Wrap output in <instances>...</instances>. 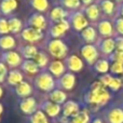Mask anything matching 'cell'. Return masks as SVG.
Segmentation results:
<instances>
[{
  "label": "cell",
  "instance_id": "obj_1",
  "mask_svg": "<svg viewBox=\"0 0 123 123\" xmlns=\"http://www.w3.org/2000/svg\"><path fill=\"white\" fill-rule=\"evenodd\" d=\"M111 94L110 92L107 90V87H105L102 84L100 81H95L93 82L90 87L87 89V91L83 95V102L86 105L93 107H103L110 100Z\"/></svg>",
  "mask_w": 123,
  "mask_h": 123
},
{
  "label": "cell",
  "instance_id": "obj_2",
  "mask_svg": "<svg viewBox=\"0 0 123 123\" xmlns=\"http://www.w3.org/2000/svg\"><path fill=\"white\" fill-rule=\"evenodd\" d=\"M34 84L39 91L48 94L56 89V80H54V77L48 71V69L42 70L38 76L35 77Z\"/></svg>",
  "mask_w": 123,
  "mask_h": 123
},
{
  "label": "cell",
  "instance_id": "obj_3",
  "mask_svg": "<svg viewBox=\"0 0 123 123\" xmlns=\"http://www.w3.org/2000/svg\"><path fill=\"white\" fill-rule=\"evenodd\" d=\"M47 51L52 57L57 60H65L68 54V45L62 39H50L45 44Z\"/></svg>",
  "mask_w": 123,
  "mask_h": 123
},
{
  "label": "cell",
  "instance_id": "obj_4",
  "mask_svg": "<svg viewBox=\"0 0 123 123\" xmlns=\"http://www.w3.org/2000/svg\"><path fill=\"white\" fill-rule=\"evenodd\" d=\"M68 21H69V23H70V26L78 32H81L83 29H85L87 26H90L89 19L86 18V16H85V14L83 13L82 10L70 12Z\"/></svg>",
  "mask_w": 123,
  "mask_h": 123
},
{
  "label": "cell",
  "instance_id": "obj_5",
  "mask_svg": "<svg viewBox=\"0 0 123 123\" xmlns=\"http://www.w3.org/2000/svg\"><path fill=\"white\" fill-rule=\"evenodd\" d=\"M80 54L87 65L93 66L99 60V51L96 44H83L80 48Z\"/></svg>",
  "mask_w": 123,
  "mask_h": 123
},
{
  "label": "cell",
  "instance_id": "obj_6",
  "mask_svg": "<svg viewBox=\"0 0 123 123\" xmlns=\"http://www.w3.org/2000/svg\"><path fill=\"white\" fill-rule=\"evenodd\" d=\"M0 61L4 63L8 67H11L13 69H16V67H21L22 63H23V57L18 52L15 51H6L1 52V56H0Z\"/></svg>",
  "mask_w": 123,
  "mask_h": 123
},
{
  "label": "cell",
  "instance_id": "obj_7",
  "mask_svg": "<svg viewBox=\"0 0 123 123\" xmlns=\"http://www.w3.org/2000/svg\"><path fill=\"white\" fill-rule=\"evenodd\" d=\"M19 36H21V38L23 39L25 42H27L28 44H32V43H35V42H38V41L42 40L44 35H43L42 30H39V29H36V28L26 26L23 29V31L19 34Z\"/></svg>",
  "mask_w": 123,
  "mask_h": 123
},
{
  "label": "cell",
  "instance_id": "obj_8",
  "mask_svg": "<svg viewBox=\"0 0 123 123\" xmlns=\"http://www.w3.org/2000/svg\"><path fill=\"white\" fill-rule=\"evenodd\" d=\"M70 28V23L68 18L63 19L58 23H51L49 28V36L52 39H60Z\"/></svg>",
  "mask_w": 123,
  "mask_h": 123
},
{
  "label": "cell",
  "instance_id": "obj_9",
  "mask_svg": "<svg viewBox=\"0 0 123 123\" xmlns=\"http://www.w3.org/2000/svg\"><path fill=\"white\" fill-rule=\"evenodd\" d=\"M39 109H41V110L47 115V117L51 118V119H56V118H58L62 112L61 105L52 103L51 100H49V99L41 102L40 106H39Z\"/></svg>",
  "mask_w": 123,
  "mask_h": 123
},
{
  "label": "cell",
  "instance_id": "obj_10",
  "mask_svg": "<svg viewBox=\"0 0 123 123\" xmlns=\"http://www.w3.org/2000/svg\"><path fill=\"white\" fill-rule=\"evenodd\" d=\"M96 47H97L100 54H103L104 56H107V58H108L116 51L115 39H113V37L112 38L98 39V41L96 42Z\"/></svg>",
  "mask_w": 123,
  "mask_h": 123
},
{
  "label": "cell",
  "instance_id": "obj_11",
  "mask_svg": "<svg viewBox=\"0 0 123 123\" xmlns=\"http://www.w3.org/2000/svg\"><path fill=\"white\" fill-rule=\"evenodd\" d=\"M18 108L24 115L26 116H31L38 110V105H37V100L35 97L30 96V97L22 98L18 102Z\"/></svg>",
  "mask_w": 123,
  "mask_h": 123
},
{
  "label": "cell",
  "instance_id": "obj_12",
  "mask_svg": "<svg viewBox=\"0 0 123 123\" xmlns=\"http://www.w3.org/2000/svg\"><path fill=\"white\" fill-rule=\"evenodd\" d=\"M76 85V76L74 72L67 71L64 76L56 80V89L63 91H71Z\"/></svg>",
  "mask_w": 123,
  "mask_h": 123
},
{
  "label": "cell",
  "instance_id": "obj_13",
  "mask_svg": "<svg viewBox=\"0 0 123 123\" xmlns=\"http://www.w3.org/2000/svg\"><path fill=\"white\" fill-rule=\"evenodd\" d=\"M96 29L97 32L102 38H112L115 37V27H113V23L110 22L107 18H103L98 21L97 25H96Z\"/></svg>",
  "mask_w": 123,
  "mask_h": 123
},
{
  "label": "cell",
  "instance_id": "obj_14",
  "mask_svg": "<svg viewBox=\"0 0 123 123\" xmlns=\"http://www.w3.org/2000/svg\"><path fill=\"white\" fill-rule=\"evenodd\" d=\"M27 26L28 27H32V28H36V29L42 30L43 31V30L48 27V21L42 13L35 12L28 17Z\"/></svg>",
  "mask_w": 123,
  "mask_h": 123
},
{
  "label": "cell",
  "instance_id": "obj_15",
  "mask_svg": "<svg viewBox=\"0 0 123 123\" xmlns=\"http://www.w3.org/2000/svg\"><path fill=\"white\" fill-rule=\"evenodd\" d=\"M105 121L107 123H123V108L113 106L105 111Z\"/></svg>",
  "mask_w": 123,
  "mask_h": 123
},
{
  "label": "cell",
  "instance_id": "obj_16",
  "mask_svg": "<svg viewBox=\"0 0 123 123\" xmlns=\"http://www.w3.org/2000/svg\"><path fill=\"white\" fill-rule=\"evenodd\" d=\"M79 37L84 42V44H96L98 41L97 29L94 26H87L85 29L79 32Z\"/></svg>",
  "mask_w": 123,
  "mask_h": 123
},
{
  "label": "cell",
  "instance_id": "obj_17",
  "mask_svg": "<svg viewBox=\"0 0 123 123\" xmlns=\"http://www.w3.org/2000/svg\"><path fill=\"white\" fill-rule=\"evenodd\" d=\"M81 110H82V109H81V106L78 102L67 100V102L62 106V113H63L62 116L68 118V119H71V118L76 117Z\"/></svg>",
  "mask_w": 123,
  "mask_h": 123
},
{
  "label": "cell",
  "instance_id": "obj_18",
  "mask_svg": "<svg viewBox=\"0 0 123 123\" xmlns=\"http://www.w3.org/2000/svg\"><path fill=\"white\" fill-rule=\"evenodd\" d=\"M64 63H65L67 70L70 72H78L82 70L83 68V61L76 54H71V55L67 56L64 60Z\"/></svg>",
  "mask_w": 123,
  "mask_h": 123
},
{
  "label": "cell",
  "instance_id": "obj_19",
  "mask_svg": "<svg viewBox=\"0 0 123 123\" xmlns=\"http://www.w3.org/2000/svg\"><path fill=\"white\" fill-rule=\"evenodd\" d=\"M70 12H68L67 10H65L64 8H62L61 6H55L51 9L49 13V19L51 23H58V22L66 19L69 17Z\"/></svg>",
  "mask_w": 123,
  "mask_h": 123
},
{
  "label": "cell",
  "instance_id": "obj_20",
  "mask_svg": "<svg viewBox=\"0 0 123 123\" xmlns=\"http://www.w3.org/2000/svg\"><path fill=\"white\" fill-rule=\"evenodd\" d=\"M66 70H67V68H66V66H65V63L60 60L52 61L51 63L49 64V66H48V71L53 77H55V78H57V79H60L62 76H64V74L67 72Z\"/></svg>",
  "mask_w": 123,
  "mask_h": 123
},
{
  "label": "cell",
  "instance_id": "obj_21",
  "mask_svg": "<svg viewBox=\"0 0 123 123\" xmlns=\"http://www.w3.org/2000/svg\"><path fill=\"white\" fill-rule=\"evenodd\" d=\"M96 3L98 4L103 14H105L106 16H113V15L116 16L118 6H116L113 0H97Z\"/></svg>",
  "mask_w": 123,
  "mask_h": 123
},
{
  "label": "cell",
  "instance_id": "obj_22",
  "mask_svg": "<svg viewBox=\"0 0 123 123\" xmlns=\"http://www.w3.org/2000/svg\"><path fill=\"white\" fill-rule=\"evenodd\" d=\"M21 70L27 76H38L42 70L38 67L34 60H24L21 65Z\"/></svg>",
  "mask_w": 123,
  "mask_h": 123
},
{
  "label": "cell",
  "instance_id": "obj_23",
  "mask_svg": "<svg viewBox=\"0 0 123 123\" xmlns=\"http://www.w3.org/2000/svg\"><path fill=\"white\" fill-rule=\"evenodd\" d=\"M17 0H0V13L4 16L10 17L17 9Z\"/></svg>",
  "mask_w": 123,
  "mask_h": 123
},
{
  "label": "cell",
  "instance_id": "obj_24",
  "mask_svg": "<svg viewBox=\"0 0 123 123\" xmlns=\"http://www.w3.org/2000/svg\"><path fill=\"white\" fill-rule=\"evenodd\" d=\"M83 13L85 14L86 18L91 22H97L98 19L100 18V14H102V11H100L99 6L98 4L96 3H93L91 6H84L83 9Z\"/></svg>",
  "mask_w": 123,
  "mask_h": 123
},
{
  "label": "cell",
  "instance_id": "obj_25",
  "mask_svg": "<svg viewBox=\"0 0 123 123\" xmlns=\"http://www.w3.org/2000/svg\"><path fill=\"white\" fill-rule=\"evenodd\" d=\"M14 93L16 94V96H18L19 98H26L30 97L32 94V86L30 85V83L23 81L18 85L14 87Z\"/></svg>",
  "mask_w": 123,
  "mask_h": 123
},
{
  "label": "cell",
  "instance_id": "obj_26",
  "mask_svg": "<svg viewBox=\"0 0 123 123\" xmlns=\"http://www.w3.org/2000/svg\"><path fill=\"white\" fill-rule=\"evenodd\" d=\"M24 81V74L21 70L18 69H11L6 77V83L10 86L15 87L16 85H18L21 82Z\"/></svg>",
  "mask_w": 123,
  "mask_h": 123
},
{
  "label": "cell",
  "instance_id": "obj_27",
  "mask_svg": "<svg viewBox=\"0 0 123 123\" xmlns=\"http://www.w3.org/2000/svg\"><path fill=\"white\" fill-rule=\"evenodd\" d=\"M48 97H49V100H51L52 103H55L61 106H63L67 102V94L65 93V91L60 89H54L53 91L48 94Z\"/></svg>",
  "mask_w": 123,
  "mask_h": 123
},
{
  "label": "cell",
  "instance_id": "obj_28",
  "mask_svg": "<svg viewBox=\"0 0 123 123\" xmlns=\"http://www.w3.org/2000/svg\"><path fill=\"white\" fill-rule=\"evenodd\" d=\"M16 47V39L13 36L6 35V36L0 37V51L6 52V51H12Z\"/></svg>",
  "mask_w": 123,
  "mask_h": 123
},
{
  "label": "cell",
  "instance_id": "obj_29",
  "mask_svg": "<svg viewBox=\"0 0 123 123\" xmlns=\"http://www.w3.org/2000/svg\"><path fill=\"white\" fill-rule=\"evenodd\" d=\"M38 49L34 44H26L19 48V54L24 60H34L38 53Z\"/></svg>",
  "mask_w": 123,
  "mask_h": 123
},
{
  "label": "cell",
  "instance_id": "obj_30",
  "mask_svg": "<svg viewBox=\"0 0 123 123\" xmlns=\"http://www.w3.org/2000/svg\"><path fill=\"white\" fill-rule=\"evenodd\" d=\"M8 22H9V27H10V32H12L14 35H19L25 28L23 25V22L16 16L8 17Z\"/></svg>",
  "mask_w": 123,
  "mask_h": 123
},
{
  "label": "cell",
  "instance_id": "obj_31",
  "mask_svg": "<svg viewBox=\"0 0 123 123\" xmlns=\"http://www.w3.org/2000/svg\"><path fill=\"white\" fill-rule=\"evenodd\" d=\"M92 67L94 71L97 74H106L110 70V61L108 58H99Z\"/></svg>",
  "mask_w": 123,
  "mask_h": 123
},
{
  "label": "cell",
  "instance_id": "obj_32",
  "mask_svg": "<svg viewBox=\"0 0 123 123\" xmlns=\"http://www.w3.org/2000/svg\"><path fill=\"white\" fill-rule=\"evenodd\" d=\"M91 113H90L89 109L83 108L76 117L71 118L68 123H91Z\"/></svg>",
  "mask_w": 123,
  "mask_h": 123
},
{
  "label": "cell",
  "instance_id": "obj_33",
  "mask_svg": "<svg viewBox=\"0 0 123 123\" xmlns=\"http://www.w3.org/2000/svg\"><path fill=\"white\" fill-rule=\"evenodd\" d=\"M58 4L65 10L74 12V11H79L82 3H81V0H58Z\"/></svg>",
  "mask_w": 123,
  "mask_h": 123
},
{
  "label": "cell",
  "instance_id": "obj_34",
  "mask_svg": "<svg viewBox=\"0 0 123 123\" xmlns=\"http://www.w3.org/2000/svg\"><path fill=\"white\" fill-rule=\"evenodd\" d=\"M34 62L38 65V67L41 70H45V68H48L50 62H49V56L44 53L43 51H39L37 53L36 57L34 58Z\"/></svg>",
  "mask_w": 123,
  "mask_h": 123
},
{
  "label": "cell",
  "instance_id": "obj_35",
  "mask_svg": "<svg viewBox=\"0 0 123 123\" xmlns=\"http://www.w3.org/2000/svg\"><path fill=\"white\" fill-rule=\"evenodd\" d=\"M29 6L39 13H43L49 9V0H29Z\"/></svg>",
  "mask_w": 123,
  "mask_h": 123
},
{
  "label": "cell",
  "instance_id": "obj_36",
  "mask_svg": "<svg viewBox=\"0 0 123 123\" xmlns=\"http://www.w3.org/2000/svg\"><path fill=\"white\" fill-rule=\"evenodd\" d=\"M27 121H28V123H47L49 121V119H48L47 115H45L41 109H38L34 115L28 117Z\"/></svg>",
  "mask_w": 123,
  "mask_h": 123
},
{
  "label": "cell",
  "instance_id": "obj_37",
  "mask_svg": "<svg viewBox=\"0 0 123 123\" xmlns=\"http://www.w3.org/2000/svg\"><path fill=\"white\" fill-rule=\"evenodd\" d=\"M112 23H113V27H115L116 34L123 37V17L115 16Z\"/></svg>",
  "mask_w": 123,
  "mask_h": 123
},
{
  "label": "cell",
  "instance_id": "obj_38",
  "mask_svg": "<svg viewBox=\"0 0 123 123\" xmlns=\"http://www.w3.org/2000/svg\"><path fill=\"white\" fill-rule=\"evenodd\" d=\"M10 34V27H9L8 18L3 16H0V37L6 36Z\"/></svg>",
  "mask_w": 123,
  "mask_h": 123
},
{
  "label": "cell",
  "instance_id": "obj_39",
  "mask_svg": "<svg viewBox=\"0 0 123 123\" xmlns=\"http://www.w3.org/2000/svg\"><path fill=\"white\" fill-rule=\"evenodd\" d=\"M121 87H123L122 82H121V78H120V77H113V79L110 82V84H109L108 89L112 92H117V91H119Z\"/></svg>",
  "mask_w": 123,
  "mask_h": 123
},
{
  "label": "cell",
  "instance_id": "obj_40",
  "mask_svg": "<svg viewBox=\"0 0 123 123\" xmlns=\"http://www.w3.org/2000/svg\"><path fill=\"white\" fill-rule=\"evenodd\" d=\"M110 72L111 74H117V76H123V64L122 63H112L110 65Z\"/></svg>",
  "mask_w": 123,
  "mask_h": 123
},
{
  "label": "cell",
  "instance_id": "obj_41",
  "mask_svg": "<svg viewBox=\"0 0 123 123\" xmlns=\"http://www.w3.org/2000/svg\"><path fill=\"white\" fill-rule=\"evenodd\" d=\"M8 74H9L8 66L0 61V84H1V83H3L4 81H6Z\"/></svg>",
  "mask_w": 123,
  "mask_h": 123
},
{
  "label": "cell",
  "instance_id": "obj_42",
  "mask_svg": "<svg viewBox=\"0 0 123 123\" xmlns=\"http://www.w3.org/2000/svg\"><path fill=\"white\" fill-rule=\"evenodd\" d=\"M108 60L110 61L111 63H115V62H117V63H122L123 64V52L117 51V50H116V51L113 52V53L108 57Z\"/></svg>",
  "mask_w": 123,
  "mask_h": 123
},
{
  "label": "cell",
  "instance_id": "obj_43",
  "mask_svg": "<svg viewBox=\"0 0 123 123\" xmlns=\"http://www.w3.org/2000/svg\"><path fill=\"white\" fill-rule=\"evenodd\" d=\"M113 79V76L110 74H103V76L99 77V79H98V81H100L102 82V84L104 85L105 87H108L109 84H110V82L112 81Z\"/></svg>",
  "mask_w": 123,
  "mask_h": 123
},
{
  "label": "cell",
  "instance_id": "obj_44",
  "mask_svg": "<svg viewBox=\"0 0 123 123\" xmlns=\"http://www.w3.org/2000/svg\"><path fill=\"white\" fill-rule=\"evenodd\" d=\"M113 39H115V43H116V50L123 52V37L119 36V35H115Z\"/></svg>",
  "mask_w": 123,
  "mask_h": 123
},
{
  "label": "cell",
  "instance_id": "obj_45",
  "mask_svg": "<svg viewBox=\"0 0 123 123\" xmlns=\"http://www.w3.org/2000/svg\"><path fill=\"white\" fill-rule=\"evenodd\" d=\"M116 16L123 17V2H122V3H120L119 6L117 8V14H116Z\"/></svg>",
  "mask_w": 123,
  "mask_h": 123
},
{
  "label": "cell",
  "instance_id": "obj_46",
  "mask_svg": "<svg viewBox=\"0 0 123 123\" xmlns=\"http://www.w3.org/2000/svg\"><path fill=\"white\" fill-rule=\"evenodd\" d=\"M94 1H95V0H81V3L84 6H91V4L95 3Z\"/></svg>",
  "mask_w": 123,
  "mask_h": 123
},
{
  "label": "cell",
  "instance_id": "obj_47",
  "mask_svg": "<svg viewBox=\"0 0 123 123\" xmlns=\"http://www.w3.org/2000/svg\"><path fill=\"white\" fill-rule=\"evenodd\" d=\"M91 123H104V121H103V119H100V118L95 117V118H92Z\"/></svg>",
  "mask_w": 123,
  "mask_h": 123
},
{
  "label": "cell",
  "instance_id": "obj_48",
  "mask_svg": "<svg viewBox=\"0 0 123 123\" xmlns=\"http://www.w3.org/2000/svg\"><path fill=\"white\" fill-rule=\"evenodd\" d=\"M2 95H3V89H2V86L0 85V98L2 97Z\"/></svg>",
  "mask_w": 123,
  "mask_h": 123
},
{
  "label": "cell",
  "instance_id": "obj_49",
  "mask_svg": "<svg viewBox=\"0 0 123 123\" xmlns=\"http://www.w3.org/2000/svg\"><path fill=\"white\" fill-rule=\"evenodd\" d=\"M2 112H3V106H2V104H0V116L2 115Z\"/></svg>",
  "mask_w": 123,
  "mask_h": 123
},
{
  "label": "cell",
  "instance_id": "obj_50",
  "mask_svg": "<svg viewBox=\"0 0 123 123\" xmlns=\"http://www.w3.org/2000/svg\"><path fill=\"white\" fill-rule=\"evenodd\" d=\"M113 1H116V2H118V3H122V2H123V0H113Z\"/></svg>",
  "mask_w": 123,
  "mask_h": 123
},
{
  "label": "cell",
  "instance_id": "obj_51",
  "mask_svg": "<svg viewBox=\"0 0 123 123\" xmlns=\"http://www.w3.org/2000/svg\"><path fill=\"white\" fill-rule=\"evenodd\" d=\"M120 78H121V82H122V86H123V76H121Z\"/></svg>",
  "mask_w": 123,
  "mask_h": 123
},
{
  "label": "cell",
  "instance_id": "obj_52",
  "mask_svg": "<svg viewBox=\"0 0 123 123\" xmlns=\"http://www.w3.org/2000/svg\"><path fill=\"white\" fill-rule=\"evenodd\" d=\"M0 56H1V54H0Z\"/></svg>",
  "mask_w": 123,
  "mask_h": 123
}]
</instances>
